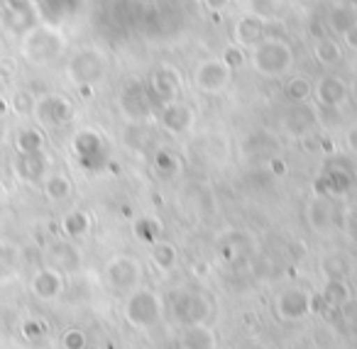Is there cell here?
Listing matches in <instances>:
<instances>
[{"label": "cell", "instance_id": "cell-14", "mask_svg": "<svg viewBox=\"0 0 357 349\" xmlns=\"http://www.w3.org/2000/svg\"><path fill=\"white\" fill-rule=\"evenodd\" d=\"M45 259L47 266L61 271V274H69V271H76L81 266V251L71 240H54L47 247Z\"/></svg>", "mask_w": 357, "mask_h": 349}, {"label": "cell", "instance_id": "cell-36", "mask_svg": "<svg viewBox=\"0 0 357 349\" xmlns=\"http://www.w3.org/2000/svg\"><path fill=\"white\" fill-rule=\"evenodd\" d=\"M22 334H25L27 339H42L45 337V325L37 323V320H27V323L22 325Z\"/></svg>", "mask_w": 357, "mask_h": 349}, {"label": "cell", "instance_id": "cell-39", "mask_svg": "<svg viewBox=\"0 0 357 349\" xmlns=\"http://www.w3.org/2000/svg\"><path fill=\"white\" fill-rule=\"evenodd\" d=\"M340 40H342V45H345L347 49H357V25H352L350 30L342 32Z\"/></svg>", "mask_w": 357, "mask_h": 349}, {"label": "cell", "instance_id": "cell-40", "mask_svg": "<svg viewBox=\"0 0 357 349\" xmlns=\"http://www.w3.org/2000/svg\"><path fill=\"white\" fill-rule=\"evenodd\" d=\"M204 6L208 8L211 13H223L225 6H228V0H204Z\"/></svg>", "mask_w": 357, "mask_h": 349}, {"label": "cell", "instance_id": "cell-34", "mask_svg": "<svg viewBox=\"0 0 357 349\" xmlns=\"http://www.w3.org/2000/svg\"><path fill=\"white\" fill-rule=\"evenodd\" d=\"M220 59H223L225 64H228L230 69L235 71V69H238V66H243L245 61H248V54H245V52H243V47H238V45H235V42H233V45H230L228 49H225L223 54H220Z\"/></svg>", "mask_w": 357, "mask_h": 349}, {"label": "cell", "instance_id": "cell-12", "mask_svg": "<svg viewBox=\"0 0 357 349\" xmlns=\"http://www.w3.org/2000/svg\"><path fill=\"white\" fill-rule=\"evenodd\" d=\"M313 98L323 110H340L345 105L347 95V84L335 74H326L313 84Z\"/></svg>", "mask_w": 357, "mask_h": 349}, {"label": "cell", "instance_id": "cell-1", "mask_svg": "<svg viewBox=\"0 0 357 349\" xmlns=\"http://www.w3.org/2000/svg\"><path fill=\"white\" fill-rule=\"evenodd\" d=\"M66 52V37L59 27L37 22L22 35L20 56L32 66H50L59 61Z\"/></svg>", "mask_w": 357, "mask_h": 349}, {"label": "cell", "instance_id": "cell-33", "mask_svg": "<svg viewBox=\"0 0 357 349\" xmlns=\"http://www.w3.org/2000/svg\"><path fill=\"white\" fill-rule=\"evenodd\" d=\"M15 64H13V59H0V95H6L8 88L13 86V81H15Z\"/></svg>", "mask_w": 357, "mask_h": 349}, {"label": "cell", "instance_id": "cell-22", "mask_svg": "<svg viewBox=\"0 0 357 349\" xmlns=\"http://www.w3.org/2000/svg\"><path fill=\"white\" fill-rule=\"evenodd\" d=\"M45 196L50 198L52 203H64L66 198L71 196V191H74V186H71V178L66 176V173H50V176H45Z\"/></svg>", "mask_w": 357, "mask_h": 349}, {"label": "cell", "instance_id": "cell-35", "mask_svg": "<svg viewBox=\"0 0 357 349\" xmlns=\"http://www.w3.org/2000/svg\"><path fill=\"white\" fill-rule=\"evenodd\" d=\"M86 344H89L86 342V334L76 327L66 329V332L61 334V347L64 349H86Z\"/></svg>", "mask_w": 357, "mask_h": 349}, {"label": "cell", "instance_id": "cell-16", "mask_svg": "<svg viewBox=\"0 0 357 349\" xmlns=\"http://www.w3.org/2000/svg\"><path fill=\"white\" fill-rule=\"evenodd\" d=\"M30 288L40 300H54V298H59L61 290H64V274L52 269V266H45V269H40L32 276Z\"/></svg>", "mask_w": 357, "mask_h": 349}, {"label": "cell", "instance_id": "cell-2", "mask_svg": "<svg viewBox=\"0 0 357 349\" xmlns=\"http://www.w3.org/2000/svg\"><path fill=\"white\" fill-rule=\"evenodd\" d=\"M294 49L284 37H267L248 49V64L264 79H282L294 69Z\"/></svg>", "mask_w": 357, "mask_h": 349}, {"label": "cell", "instance_id": "cell-37", "mask_svg": "<svg viewBox=\"0 0 357 349\" xmlns=\"http://www.w3.org/2000/svg\"><path fill=\"white\" fill-rule=\"evenodd\" d=\"M340 315L345 318V323L350 325V327H357V300H347L345 305L340 308Z\"/></svg>", "mask_w": 357, "mask_h": 349}, {"label": "cell", "instance_id": "cell-25", "mask_svg": "<svg viewBox=\"0 0 357 349\" xmlns=\"http://www.w3.org/2000/svg\"><path fill=\"white\" fill-rule=\"evenodd\" d=\"M15 149L17 154H32V152H45V134L37 127H25L15 134Z\"/></svg>", "mask_w": 357, "mask_h": 349}, {"label": "cell", "instance_id": "cell-13", "mask_svg": "<svg viewBox=\"0 0 357 349\" xmlns=\"http://www.w3.org/2000/svg\"><path fill=\"white\" fill-rule=\"evenodd\" d=\"M311 305H313L311 293L294 286V288H287L277 295V305L274 308H277V315L282 320H301L311 313Z\"/></svg>", "mask_w": 357, "mask_h": 349}, {"label": "cell", "instance_id": "cell-26", "mask_svg": "<svg viewBox=\"0 0 357 349\" xmlns=\"http://www.w3.org/2000/svg\"><path fill=\"white\" fill-rule=\"evenodd\" d=\"M323 186H326V191H323V196H337V193H347L352 188V176L345 171V169H331V171L326 173V178H323Z\"/></svg>", "mask_w": 357, "mask_h": 349}, {"label": "cell", "instance_id": "cell-21", "mask_svg": "<svg viewBox=\"0 0 357 349\" xmlns=\"http://www.w3.org/2000/svg\"><path fill=\"white\" fill-rule=\"evenodd\" d=\"M61 232L66 235V240H81L91 232V215L86 210H69L61 217Z\"/></svg>", "mask_w": 357, "mask_h": 349}, {"label": "cell", "instance_id": "cell-41", "mask_svg": "<svg viewBox=\"0 0 357 349\" xmlns=\"http://www.w3.org/2000/svg\"><path fill=\"white\" fill-rule=\"evenodd\" d=\"M347 95H350V100L357 105V76L350 81V84H347Z\"/></svg>", "mask_w": 357, "mask_h": 349}, {"label": "cell", "instance_id": "cell-28", "mask_svg": "<svg viewBox=\"0 0 357 349\" xmlns=\"http://www.w3.org/2000/svg\"><path fill=\"white\" fill-rule=\"evenodd\" d=\"M331 22H335L333 30H335L337 35H342V32L350 30L352 25H357V6L355 3H340V6L333 10Z\"/></svg>", "mask_w": 357, "mask_h": 349}, {"label": "cell", "instance_id": "cell-8", "mask_svg": "<svg viewBox=\"0 0 357 349\" xmlns=\"http://www.w3.org/2000/svg\"><path fill=\"white\" fill-rule=\"evenodd\" d=\"M118 103H120V113H123V118L128 120V123L139 125L152 118L154 100L147 91V84H142V81L130 79L128 84L123 86V91H120Z\"/></svg>", "mask_w": 357, "mask_h": 349}, {"label": "cell", "instance_id": "cell-27", "mask_svg": "<svg viewBox=\"0 0 357 349\" xmlns=\"http://www.w3.org/2000/svg\"><path fill=\"white\" fill-rule=\"evenodd\" d=\"M284 91H287V98L291 100V103H306V100L313 95V84L308 76L296 74L287 81V88Z\"/></svg>", "mask_w": 357, "mask_h": 349}, {"label": "cell", "instance_id": "cell-5", "mask_svg": "<svg viewBox=\"0 0 357 349\" xmlns=\"http://www.w3.org/2000/svg\"><path fill=\"white\" fill-rule=\"evenodd\" d=\"M233 81V69L225 64L220 56H206L199 64L194 66V74H191V84L199 93L204 95H218Z\"/></svg>", "mask_w": 357, "mask_h": 349}, {"label": "cell", "instance_id": "cell-6", "mask_svg": "<svg viewBox=\"0 0 357 349\" xmlns=\"http://www.w3.org/2000/svg\"><path fill=\"white\" fill-rule=\"evenodd\" d=\"M267 37H284V27H279V22L274 20H267L259 13H243L233 27V42L243 49L259 45Z\"/></svg>", "mask_w": 357, "mask_h": 349}, {"label": "cell", "instance_id": "cell-17", "mask_svg": "<svg viewBox=\"0 0 357 349\" xmlns=\"http://www.w3.org/2000/svg\"><path fill=\"white\" fill-rule=\"evenodd\" d=\"M208 310H211L208 300H206L201 293H186L176 305V315L184 325L206 323V318H208Z\"/></svg>", "mask_w": 357, "mask_h": 349}, {"label": "cell", "instance_id": "cell-24", "mask_svg": "<svg viewBox=\"0 0 357 349\" xmlns=\"http://www.w3.org/2000/svg\"><path fill=\"white\" fill-rule=\"evenodd\" d=\"M321 298H323V303H326V305L340 310L342 305L352 298V293H350V288H347V284L342 279H328L326 286H323V290H321Z\"/></svg>", "mask_w": 357, "mask_h": 349}, {"label": "cell", "instance_id": "cell-30", "mask_svg": "<svg viewBox=\"0 0 357 349\" xmlns=\"http://www.w3.org/2000/svg\"><path fill=\"white\" fill-rule=\"evenodd\" d=\"M96 149H100V137L93 130H81L79 134H74V152L79 157H91Z\"/></svg>", "mask_w": 357, "mask_h": 349}, {"label": "cell", "instance_id": "cell-32", "mask_svg": "<svg viewBox=\"0 0 357 349\" xmlns=\"http://www.w3.org/2000/svg\"><path fill=\"white\" fill-rule=\"evenodd\" d=\"M135 235H137V240L147 242V245H154L159 237V222L152 220V217H139V220L135 222Z\"/></svg>", "mask_w": 357, "mask_h": 349}, {"label": "cell", "instance_id": "cell-20", "mask_svg": "<svg viewBox=\"0 0 357 349\" xmlns=\"http://www.w3.org/2000/svg\"><path fill=\"white\" fill-rule=\"evenodd\" d=\"M313 59L326 69H333L342 61V42L335 37H316L313 40Z\"/></svg>", "mask_w": 357, "mask_h": 349}, {"label": "cell", "instance_id": "cell-18", "mask_svg": "<svg viewBox=\"0 0 357 349\" xmlns=\"http://www.w3.org/2000/svg\"><path fill=\"white\" fill-rule=\"evenodd\" d=\"M47 157L45 152H32V154H17L15 157V173L27 183H35L47 176Z\"/></svg>", "mask_w": 357, "mask_h": 349}, {"label": "cell", "instance_id": "cell-9", "mask_svg": "<svg viewBox=\"0 0 357 349\" xmlns=\"http://www.w3.org/2000/svg\"><path fill=\"white\" fill-rule=\"evenodd\" d=\"M32 115H35L42 127H64V125H69L74 120V103L61 93H47L37 98Z\"/></svg>", "mask_w": 357, "mask_h": 349}, {"label": "cell", "instance_id": "cell-31", "mask_svg": "<svg viewBox=\"0 0 357 349\" xmlns=\"http://www.w3.org/2000/svg\"><path fill=\"white\" fill-rule=\"evenodd\" d=\"M10 103V110L17 115H32L35 113V103H37V95H32L30 91L25 88H17L15 93H13V98L8 100Z\"/></svg>", "mask_w": 357, "mask_h": 349}, {"label": "cell", "instance_id": "cell-15", "mask_svg": "<svg viewBox=\"0 0 357 349\" xmlns=\"http://www.w3.org/2000/svg\"><path fill=\"white\" fill-rule=\"evenodd\" d=\"M306 217H308V225L316 232H323V235L331 232L333 225H335V205H333L331 196H323V193L313 196L306 208Z\"/></svg>", "mask_w": 357, "mask_h": 349}, {"label": "cell", "instance_id": "cell-29", "mask_svg": "<svg viewBox=\"0 0 357 349\" xmlns=\"http://www.w3.org/2000/svg\"><path fill=\"white\" fill-rule=\"evenodd\" d=\"M154 169H157L159 176L164 178H172L178 173V169H181V162H178V157L174 152H169V149H159L157 154H154Z\"/></svg>", "mask_w": 357, "mask_h": 349}, {"label": "cell", "instance_id": "cell-3", "mask_svg": "<svg viewBox=\"0 0 357 349\" xmlns=\"http://www.w3.org/2000/svg\"><path fill=\"white\" fill-rule=\"evenodd\" d=\"M66 79L81 91L89 93L96 84L105 79L108 74V54L98 47H81L66 61Z\"/></svg>", "mask_w": 357, "mask_h": 349}, {"label": "cell", "instance_id": "cell-10", "mask_svg": "<svg viewBox=\"0 0 357 349\" xmlns=\"http://www.w3.org/2000/svg\"><path fill=\"white\" fill-rule=\"evenodd\" d=\"M181 74H178L174 66H159L152 76H149L147 91L152 95L154 103H159V108L167 103H174V100H181Z\"/></svg>", "mask_w": 357, "mask_h": 349}, {"label": "cell", "instance_id": "cell-38", "mask_svg": "<svg viewBox=\"0 0 357 349\" xmlns=\"http://www.w3.org/2000/svg\"><path fill=\"white\" fill-rule=\"evenodd\" d=\"M345 147L350 149L352 154H357V123H352L350 127L345 130Z\"/></svg>", "mask_w": 357, "mask_h": 349}, {"label": "cell", "instance_id": "cell-7", "mask_svg": "<svg viewBox=\"0 0 357 349\" xmlns=\"http://www.w3.org/2000/svg\"><path fill=\"white\" fill-rule=\"evenodd\" d=\"M142 276H144V269L139 264V259L130 254H118L105 264V271H103V279L105 284L110 286L113 290L118 293H130V290L139 288L142 286Z\"/></svg>", "mask_w": 357, "mask_h": 349}, {"label": "cell", "instance_id": "cell-43", "mask_svg": "<svg viewBox=\"0 0 357 349\" xmlns=\"http://www.w3.org/2000/svg\"><path fill=\"white\" fill-rule=\"evenodd\" d=\"M272 166H274V173H287V164L284 162H279V159H272Z\"/></svg>", "mask_w": 357, "mask_h": 349}, {"label": "cell", "instance_id": "cell-23", "mask_svg": "<svg viewBox=\"0 0 357 349\" xmlns=\"http://www.w3.org/2000/svg\"><path fill=\"white\" fill-rule=\"evenodd\" d=\"M149 259L152 264L157 266L159 271H172L178 261V251L172 242H164V240H157L149 249Z\"/></svg>", "mask_w": 357, "mask_h": 349}, {"label": "cell", "instance_id": "cell-19", "mask_svg": "<svg viewBox=\"0 0 357 349\" xmlns=\"http://www.w3.org/2000/svg\"><path fill=\"white\" fill-rule=\"evenodd\" d=\"M178 344H181V349H215V334L206 323L184 325Z\"/></svg>", "mask_w": 357, "mask_h": 349}, {"label": "cell", "instance_id": "cell-11", "mask_svg": "<svg viewBox=\"0 0 357 349\" xmlns=\"http://www.w3.org/2000/svg\"><path fill=\"white\" fill-rule=\"evenodd\" d=\"M159 123L172 137H184V134H189L194 130L196 113L184 100H174V103H167L159 108Z\"/></svg>", "mask_w": 357, "mask_h": 349}, {"label": "cell", "instance_id": "cell-4", "mask_svg": "<svg viewBox=\"0 0 357 349\" xmlns=\"http://www.w3.org/2000/svg\"><path fill=\"white\" fill-rule=\"evenodd\" d=\"M162 313H164L162 298L152 288L139 286V288L128 293L123 315L132 327H152L154 323L162 320Z\"/></svg>", "mask_w": 357, "mask_h": 349}, {"label": "cell", "instance_id": "cell-42", "mask_svg": "<svg viewBox=\"0 0 357 349\" xmlns=\"http://www.w3.org/2000/svg\"><path fill=\"white\" fill-rule=\"evenodd\" d=\"M8 113H10V103H8L6 95H0V118H3V115H8Z\"/></svg>", "mask_w": 357, "mask_h": 349}]
</instances>
